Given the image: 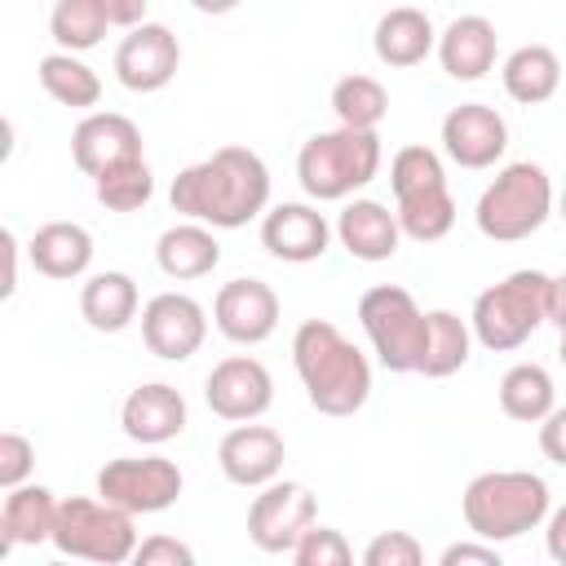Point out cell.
<instances>
[{"mask_svg":"<svg viewBox=\"0 0 566 566\" xmlns=\"http://www.w3.org/2000/svg\"><path fill=\"white\" fill-rule=\"evenodd\" d=\"M208 336V314L186 292H159L142 305V340L164 363H186Z\"/></svg>","mask_w":566,"mask_h":566,"instance_id":"cell-11","label":"cell"},{"mask_svg":"<svg viewBox=\"0 0 566 566\" xmlns=\"http://www.w3.org/2000/svg\"><path fill=\"white\" fill-rule=\"evenodd\" d=\"M93 190H97V203L111 208V212H137L150 203L155 195V177H150V164L137 155V159H124L115 168H106L102 177H93Z\"/></svg>","mask_w":566,"mask_h":566,"instance_id":"cell-33","label":"cell"},{"mask_svg":"<svg viewBox=\"0 0 566 566\" xmlns=\"http://www.w3.org/2000/svg\"><path fill=\"white\" fill-rule=\"evenodd\" d=\"M504 93L522 106H539L562 88V57L548 44H522L504 57Z\"/></svg>","mask_w":566,"mask_h":566,"instance_id":"cell-27","label":"cell"},{"mask_svg":"<svg viewBox=\"0 0 566 566\" xmlns=\"http://www.w3.org/2000/svg\"><path fill=\"white\" fill-rule=\"evenodd\" d=\"M97 495L128 513H164L181 495V469L168 455H119L97 469Z\"/></svg>","mask_w":566,"mask_h":566,"instance_id":"cell-9","label":"cell"},{"mask_svg":"<svg viewBox=\"0 0 566 566\" xmlns=\"http://www.w3.org/2000/svg\"><path fill=\"white\" fill-rule=\"evenodd\" d=\"M137 513L111 504V500H88V495H71L57 504V526H53V548L62 557H84V562H102V566H119L133 562L137 553Z\"/></svg>","mask_w":566,"mask_h":566,"instance_id":"cell-7","label":"cell"},{"mask_svg":"<svg viewBox=\"0 0 566 566\" xmlns=\"http://www.w3.org/2000/svg\"><path fill=\"white\" fill-rule=\"evenodd\" d=\"M137 283L124 270H102L80 287V314L93 332H124L137 318Z\"/></svg>","mask_w":566,"mask_h":566,"instance_id":"cell-26","label":"cell"},{"mask_svg":"<svg viewBox=\"0 0 566 566\" xmlns=\"http://www.w3.org/2000/svg\"><path fill=\"white\" fill-rule=\"evenodd\" d=\"M35 75H40V88H44L57 106L88 111V106H97V102H102V80H97V71H93L80 53L57 49V53L40 57Z\"/></svg>","mask_w":566,"mask_h":566,"instance_id":"cell-28","label":"cell"},{"mask_svg":"<svg viewBox=\"0 0 566 566\" xmlns=\"http://www.w3.org/2000/svg\"><path fill=\"white\" fill-rule=\"evenodd\" d=\"M394 212H398L402 234L416 239V243H438V239H447L451 226H455V199H451L447 186L424 190V195H407V199H398Z\"/></svg>","mask_w":566,"mask_h":566,"instance_id":"cell-31","label":"cell"},{"mask_svg":"<svg viewBox=\"0 0 566 566\" xmlns=\"http://www.w3.org/2000/svg\"><path fill=\"white\" fill-rule=\"evenodd\" d=\"M318 500L305 482H265L248 509V539L261 553H292L301 535L314 526Z\"/></svg>","mask_w":566,"mask_h":566,"instance_id":"cell-10","label":"cell"},{"mask_svg":"<svg viewBox=\"0 0 566 566\" xmlns=\"http://www.w3.org/2000/svg\"><path fill=\"white\" fill-rule=\"evenodd\" d=\"M212 323L234 345H261L279 327V296L261 279H230L212 301Z\"/></svg>","mask_w":566,"mask_h":566,"instance_id":"cell-14","label":"cell"},{"mask_svg":"<svg viewBox=\"0 0 566 566\" xmlns=\"http://www.w3.org/2000/svg\"><path fill=\"white\" fill-rule=\"evenodd\" d=\"M332 111H336V119L349 124V128H376V124L389 115V93H385V84L371 80V75H345V80H336V88H332Z\"/></svg>","mask_w":566,"mask_h":566,"instance_id":"cell-34","label":"cell"},{"mask_svg":"<svg viewBox=\"0 0 566 566\" xmlns=\"http://www.w3.org/2000/svg\"><path fill=\"white\" fill-rule=\"evenodd\" d=\"M544 548L557 566H566V504L548 513V531H544Z\"/></svg>","mask_w":566,"mask_h":566,"instance_id":"cell-43","label":"cell"},{"mask_svg":"<svg viewBox=\"0 0 566 566\" xmlns=\"http://www.w3.org/2000/svg\"><path fill=\"white\" fill-rule=\"evenodd\" d=\"M155 261L168 279H203L221 265V243L203 221H177L155 239Z\"/></svg>","mask_w":566,"mask_h":566,"instance_id":"cell-24","label":"cell"},{"mask_svg":"<svg viewBox=\"0 0 566 566\" xmlns=\"http://www.w3.org/2000/svg\"><path fill=\"white\" fill-rule=\"evenodd\" d=\"M420 562H424V548L407 531H380L363 548V566H420Z\"/></svg>","mask_w":566,"mask_h":566,"instance_id":"cell-37","label":"cell"},{"mask_svg":"<svg viewBox=\"0 0 566 566\" xmlns=\"http://www.w3.org/2000/svg\"><path fill=\"white\" fill-rule=\"evenodd\" d=\"M389 186H394V199L438 190V186H447L442 159H438L429 146H402V150L394 155V164H389Z\"/></svg>","mask_w":566,"mask_h":566,"instance_id":"cell-35","label":"cell"},{"mask_svg":"<svg viewBox=\"0 0 566 566\" xmlns=\"http://www.w3.org/2000/svg\"><path fill=\"white\" fill-rule=\"evenodd\" d=\"M292 557H296V566H349L354 562V548H349V539L336 526H318L314 522L301 535V544L292 548Z\"/></svg>","mask_w":566,"mask_h":566,"instance_id":"cell-36","label":"cell"},{"mask_svg":"<svg viewBox=\"0 0 566 566\" xmlns=\"http://www.w3.org/2000/svg\"><path fill=\"white\" fill-rule=\"evenodd\" d=\"M371 49H376V57L385 66L407 71V66H420L438 49V31H433V22H429L424 9L398 4V9L380 13V22L371 31Z\"/></svg>","mask_w":566,"mask_h":566,"instance_id":"cell-22","label":"cell"},{"mask_svg":"<svg viewBox=\"0 0 566 566\" xmlns=\"http://www.w3.org/2000/svg\"><path fill=\"white\" fill-rule=\"evenodd\" d=\"M460 513H464V526L478 539L509 544V539H522L526 531H535V526L548 522L553 495H548V482L539 473H526V469H491V473H478L464 486Z\"/></svg>","mask_w":566,"mask_h":566,"instance_id":"cell-3","label":"cell"},{"mask_svg":"<svg viewBox=\"0 0 566 566\" xmlns=\"http://www.w3.org/2000/svg\"><path fill=\"white\" fill-rule=\"evenodd\" d=\"M97 4H102V13H106L111 27H142L150 0H97Z\"/></svg>","mask_w":566,"mask_h":566,"instance_id":"cell-42","label":"cell"},{"mask_svg":"<svg viewBox=\"0 0 566 566\" xmlns=\"http://www.w3.org/2000/svg\"><path fill=\"white\" fill-rule=\"evenodd\" d=\"M181 66V44L164 22L128 27V35L115 49V80L128 93H159L172 84Z\"/></svg>","mask_w":566,"mask_h":566,"instance_id":"cell-13","label":"cell"},{"mask_svg":"<svg viewBox=\"0 0 566 566\" xmlns=\"http://www.w3.org/2000/svg\"><path fill=\"white\" fill-rule=\"evenodd\" d=\"M327 243H332V226L310 203H279L261 217V248L274 261L305 265V261H318L327 252Z\"/></svg>","mask_w":566,"mask_h":566,"instance_id":"cell-18","label":"cell"},{"mask_svg":"<svg viewBox=\"0 0 566 566\" xmlns=\"http://www.w3.org/2000/svg\"><path fill=\"white\" fill-rule=\"evenodd\" d=\"M57 504L49 486H35V482H22V486H9L4 491V504H0V557L18 544H44L53 539V526H57Z\"/></svg>","mask_w":566,"mask_h":566,"instance_id":"cell-23","label":"cell"},{"mask_svg":"<svg viewBox=\"0 0 566 566\" xmlns=\"http://www.w3.org/2000/svg\"><path fill=\"white\" fill-rule=\"evenodd\" d=\"M119 424H124V433L133 442L164 447V442L181 438V429H186V398L164 380L137 385L119 407Z\"/></svg>","mask_w":566,"mask_h":566,"instance_id":"cell-19","label":"cell"},{"mask_svg":"<svg viewBox=\"0 0 566 566\" xmlns=\"http://www.w3.org/2000/svg\"><path fill=\"white\" fill-rule=\"evenodd\" d=\"M548 287L553 279L544 270H513L486 292H478L469 327L473 340L491 354H509L535 336L539 323H548Z\"/></svg>","mask_w":566,"mask_h":566,"instance_id":"cell-5","label":"cell"},{"mask_svg":"<svg viewBox=\"0 0 566 566\" xmlns=\"http://www.w3.org/2000/svg\"><path fill=\"white\" fill-rule=\"evenodd\" d=\"M287 460V447H283V433L270 429V424H252V420H239L221 447H217V464L226 473V482L234 486H265L279 478Z\"/></svg>","mask_w":566,"mask_h":566,"instance_id":"cell-17","label":"cell"},{"mask_svg":"<svg viewBox=\"0 0 566 566\" xmlns=\"http://www.w3.org/2000/svg\"><path fill=\"white\" fill-rule=\"evenodd\" d=\"M168 203L186 221H203L212 230H239L252 217H265L270 168L248 146H221L172 177Z\"/></svg>","mask_w":566,"mask_h":566,"instance_id":"cell-1","label":"cell"},{"mask_svg":"<svg viewBox=\"0 0 566 566\" xmlns=\"http://www.w3.org/2000/svg\"><path fill=\"white\" fill-rule=\"evenodd\" d=\"M31 469H35V447H31V438H22V433H0V486L9 491V486H22L27 478H31Z\"/></svg>","mask_w":566,"mask_h":566,"instance_id":"cell-38","label":"cell"},{"mask_svg":"<svg viewBox=\"0 0 566 566\" xmlns=\"http://www.w3.org/2000/svg\"><path fill=\"white\" fill-rule=\"evenodd\" d=\"M358 323L385 371H420L424 340H429V314L416 305L407 287H394V283L367 287L358 301Z\"/></svg>","mask_w":566,"mask_h":566,"instance_id":"cell-8","label":"cell"},{"mask_svg":"<svg viewBox=\"0 0 566 566\" xmlns=\"http://www.w3.org/2000/svg\"><path fill=\"white\" fill-rule=\"evenodd\" d=\"M142 155V128L119 111H88L71 128V159L84 177H102L106 168Z\"/></svg>","mask_w":566,"mask_h":566,"instance_id":"cell-16","label":"cell"},{"mask_svg":"<svg viewBox=\"0 0 566 566\" xmlns=\"http://www.w3.org/2000/svg\"><path fill=\"white\" fill-rule=\"evenodd\" d=\"M4 252H9V274H4V296H13V287H18V239H13V230H4Z\"/></svg>","mask_w":566,"mask_h":566,"instance_id":"cell-45","label":"cell"},{"mask_svg":"<svg viewBox=\"0 0 566 566\" xmlns=\"http://www.w3.org/2000/svg\"><path fill=\"white\" fill-rule=\"evenodd\" d=\"M557 217L566 221V190H562V199H557Z\"/></svg>","mask_w":566,"mask_h":566,"instance_id":"cell-47","label":"cell"},{"mask_svg":"<svg viewBox=\"0 0 566 566\" xmlns=\"http://www.w3.org/2000/svg\"><path fill=\"white\" fill-rule=\"evenodd\" d=\"M557 354H562V363H566V327H562V345H557Z\"/></svg>","mask_w":566,"mask_h":566,"instance_id":"cell-48","label":"cell"},{"mask_svg":"<svg viewBox=\"0 0 566 566\" xmlns=\"http://www.w3.org/2000/svg\"><path fill=\"white\" fill-rule=\"evenodd\" d=\"M376 172H380V137H376V128H349V124H340L332 133H314L301 146V155H296L301 190L310 199H318V203L349 199Z\"/></svg>","mask_w":566,"mask_h":566,"instance_id":"cell-4","label":"cell"},{"mask_svg":"<svg viewBox=\"0 0 566 566\" xmlns=\"http://www.w3.org/2000/svg\"><path fill=\"white\" fill-rule=\"evenodd\" d=\"M442 566H464V562H473V566H500V548L491 544V539H482V544H447L442 548V557H438Z\"/></svg>","mask_w":566,"mask_h":566,"instance_id":"cell-41","label":"cell"},{"mask_svg":"<svg viewBox=\"0 0 566 566\" xmlns=\"http://www.w3.org/2000/svg\"><path fill=\"white\" fill-rule=\"evenodd\" d=\"M203 398H208V411L221 416V420H234V424L239 420H261L274 402V376L265 371L261 358L230 354L208 371Z\"/></svg>","mask_w":566,"mask_h":566,"instance_id":"cell-12","label":"cell"},{"mask_svg":"<svg viewBox=\"0 0 566 566\" xmlns=\"http://www.w3.org/2000/svg\"><path fill=\"white\" fill-rule=\"evenodd\" d=\"M199 13H212V18H221V13H230V9H239V0H190Z\"/></svg>","mask_w":566,"mask_h":566,"instance_id":"cell-46","label":"cell"},{"mask_svg":"<svg viewBox=\"0 0 566 566\" xmlns=\"http://www.w3.org/2000/svg\"><path fill=\"white\" fill-rule=\"evenodd\" d=\"M548 217H553V181L531 159L504 164L495 172V181L478 195V208H473L478 230L495 243L531 239Z\"/></svg>","mask_w":566,"mask_h":566,"instance_id":"cell-6","label":"cell"},{"mask_svg":"<svg viewBox=\"0 0 566 566\" xmlns=\"http://www.w3.org/2000/svg\"><path fill=\"white\" fill-rule=\"evenodd\" d=\"M509 146V124L486 102H460L442 119V150L460 168H491Z\"/></svg>","mask_w":566,"mask_h":566,"instance_id":"cell-15","label":"cell"},{"mask_svg":"<svg viewBox=\"0 0 566 566\" xmlns=\"http://www.w3.org/2000/svg\"><path fill=\"white\" fill-rule=\"evenodd\" d=\"M553 407H557V389H553V376L539 363H517L500 376V411L509 420L539 424Z\"/></svg>","mask_w":566,"mask_h":566,"instance_id":"cell-29","label":"cell"},{"mask_svg":"<svg viewBox=\"0 0 566 566\" xmlns=\"http://www.w3.org/2000/svg\"><path fill=\"white\" fill-rule=\"evenodd\" d=\"M539 451L566 469V407H553L544 420H539Z\"/></svg>","mask_w":566,"mask_h":566,"instance_id":"cell-40","label":"cell"},{"mask_svg":"<svg viewBox=\"0 0 566 566\" xmlns=\"http://www.w3.org/2000/svg\"><path fill=\"white\" fill-rule=\"evenodd\" d=\"M292 363L305 398L323 416H354L371 398L367 354L327 318H305L292 336Z\"/></svg>","mask_w":566,"mask_h":566,"instance_id":"cell-2","label":"cell"},{"mask_svg":"<svg viewBox=\"0 0 566 566\" xmlns=\"http://www.w3.org/2000/svg\"><path fill=\"white\" fill-rule=\"evenodd\" d=\"M106 13L97 0H57L53 13H49V35L57 40V49L66 53H88L102 44L106 35Z\"/></svg>","mask_w":566,"mask_h":566,"instance_id":"cell-32","label":"cell"},{"mask_svg":"<svg viewBox=\"0 0 566 566\" xmlns=\"http://www.w3.org/2000/svg\"><path fill=\"white\" fill-rule=\"evenodd\" d=\"M133 562H137V566H190L195 553H190V544H181V539H172V535H150V539L137 544Z\"/></svg>","mask_w":566,"mask_h":566,"instance_id":"cell-39","label":"cell"},{"mask_svg":"<svg viewBox=\"0 0 566 566\" xmlns=\"http://www.w3.org/2000/svg\"><path fill=\"white\" fill-rule=\"evenodd\" d=\"M27 256L44 279H80L93 265V234L80 221H49L31 234Z\"/></svg>","mask_w":566,"mask_h":566,"instance_id":"cell-25","label":"cell"},{"mask_svg":"<svg viewBox=\"0 0 566 566\" xmlns=\"http://www.w3.org/2000/svg\"><path fill=\"white\" fill-rule=\"evenodd\" d=\"M469 349H473V327L451 310H429V340H424L420 376L429 380L455 376L469 363Z\"/></svg>","mask_w":566,"mask_h":566,"instance_id":"cell-30","label":"cell"},{"mask_svg":"<svg viewBox=\"0 0 566 566\" xmlns=\"http://www.w3.org/2000/svg\"><path fill=\"white\" fill-rule=\"evenodd\" d=\"M548 323H553L557 332L566 327V274H557L553 287H548Z\"/></svg>","mask_w":566,"mask_h":566,"instance_id":"cell-44","label":"cell"},{"mask_svg":"<svg viewBox=\"0 0 566 566\" xmlns=\"http://www.w3.org/2000/svg\"><path fill=\"white\" fill-rule=\"evenodd\" d=\"M495 22L482 13H460L438 35V62L451 80H482L495 66Z\"/></svg>","mask_w":566,"mask_h":566,"instance_id":"cell-20","label":"cell"},{"mask_svg":"<svg viewBox=\"0 0 566 566\" xmlns=\"http://www.w3.org/2000/svg\"><path fill=\"white\" fill-rule=\"evenodd\" d=\"M336 239L340 248L354 256V261H389L398 252V239H402V226H398V212H389L385 203L376 199H354L345 203V212L336 217Z\"/></svg>","mask_w":566,"mask_h":566,"instance_id":"cell-21","label":"cell"}]
</instances>
